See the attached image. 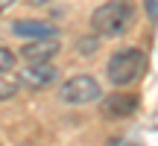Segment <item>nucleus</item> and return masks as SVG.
<instances>
[{"label":"nucleus","mask_w":158,"mask_h":146,"mask_svg":"<svg viewBox=\"0 0 158 146\" xmlns=\"http://www.w3.org/2000/svg\"><path fill=\"white\" fill-rule=\"evenodd\" d=\"M21 79L29 85V88L41 91V88H50V85L59 79V70L53 67L50 62H38V64H27V70H23Z\"/></svg>","instance_id":"423d86ee"},{"label":"nucleus","mask_w":158,"mask_h":146,"mask_svg":"<svg viewBox=\"0 0 158 146\" xmlns=\"http://www.w3.org/2000/svg\"><path fill=\"white\" fill-rule=\"evenodd\" d=\"M135 23V6L129 0H108L91 12V29L100 38H117L126 35Z\"/></svg>","instance_id":"f257e3e1"},{"label":"nucleus","mask_w":158,"mask_h":146,"mask_svg":"<svg viewBox=\"0 0 158 146\" xmlns=\"http://www.w3.org/2000/svg\"><path fill=\"white\" fill-rule=\"evenodd\" d=\"M100 108L108 120H123V117H132L138 111V96L135 94H108V96H100Z\"/></svg>","instance_id":"39448f33"},{"label":"nucleus","mask_w":158,"mask_h":146,"mask_svg":"<svg viewBox=\"0 0 158 146\" xmlns=\"http://www.w3.org/2000/svg\"><path fill=\"white\" fill-rule=\"evenodd\" d=\"M143 67H147L143 50H138V47H123V50L111 53V59H108V64H106V79L114 88H126V85L141 79Z\"/></svg>","instance_id":"f03ea898"},{"label":"nucleus","mask_w":158,"mask_h":146,"mask_svg":"<svg viewBox=\"0 0 158 146\" xmlns=\"http://www.w3.org/2000/svg\"><path fill=\"white\" fill-rule=\"evenodd\" d=\"M12 3H15V0H0V12H3V9H9Z\"/></svg>","instance_id":"ddd939ff"},{"label":"nucleus","mask_w":158,"mask_h":146,"mask_svg":"<svg viewBox=\"0 0 158 146\" xmlns=\"http://www.w3.org/2000/svg\"><path fill=\"white\" fill-rule=\"evenodd\" d=\"M18 91H21V82H18V79H9L6 73H0V102H3V99H12Z\"/></svg>","instance_id":"6e6552de"},{"label":"nucleus","mask_w":158,"mask_h":146,"mask_svg":"<svg viewBox=\"0 0 158 146\" xmlns=\"http://www.w3.org/2000/svg\"><path fill=\"white\" fill-rule=\"evenodd\" d=\"M62 50V41L56 35H47V38H29L21 47V59L27 64H38V62H53Z\"/></svg>","instance_id":"20e7f679"},{"label":"nucleus","mask_w":158,"mask_h":146,"mask_svg":"<svg viewBox=\"0 0 158 146\" xmlns=\"http://www.w3.org/2000/svg\"><path fill=\"white\" fill-rule=\"evenodd\" d=\"M102 88L91 73H76V76L64 79L62 88H59V99L64 105H91V102H100Z\"/></svg>","instance_id":"7ed1b4c3"},{"label":"nucleus","mask_w":158,"mask_h":146,"mask_svg":"<svg viewBox=\"0 0 158 146\" xmlns=\"http://www.w3.org/2000/svg\"><path fill=\"white\" fill-rule=\"evenodd\" d=\"M111 146H141V143H135V140H114Z\"/></svg>","instance_id":"f8f14e48"},{"label":"nucleus","mask_w":158,"mask_h":146,"mask_svg":"<svg viewBox=\"0 0 158 146\" xmlns=\"http://www.w3.org/2000/svg\"><path fill=\"white\" fill-rule=\"evenodd\" d=\"M15 62H18V56L9 50V47L0 44V73H9L12 67H15Z\"/></svg>","instance_id":"9d476101"},{"label":"nucleus","mask_w":158,"mask_h":146,"mask_svg":"<svg viewBox=\"0 0 158 146\" xmlns=\"http://www.w3.org/2000/svg\"><path fill=\"white\" fill-rule=\"evenodd\" d=\"M0 146H3V143H0Z\"/></svg>","instance_id":"2eb2a0df"},{"label":"nucleus","mask_w":158,"mask_h":146,"mask_svg":"<svg viewBox=\"0 0 158 146\" xmlns=\"http://www.w3.org/2000/svg\"><path fill=\"white\" fill-rule=\"evenodd\" d=\"M149 18H158V3L155 0H149Z\"/></svg>","instance_id":"9b49d317"},{"label":"nucleus","mask_w":158,"mask_h":146,"mask_svg":"<svg viewBox=\"0 0 158 146\" xmlns=\"http://www.w3.org/2000/svg\"><path fill=\"white\" fill-rule=\"evenodd\" d=\"M97 47H100V35H91V38H79L76 41V50L82 53V56H94Z\"/></svg>","instance_id":"1a4fd4ad"},{"label":"nucleus","mask_w":158,"mask_h":146,"mask_svg":"<svg viewBox=\"0 0 158 146\" xmlns=\"http://www.w3.org/2000/svg\"><path fill=\"white\" fill-rule=\"evenodd\" d=\"M59 29L53 26V23L47 21H35V18H21V21L12 23V35H18V38H47V35H56Z\"/></svg>","instance_id":"0eeeda50"},{"label":"nucleus","mask_w":158,"mask_h":146,"mask_svg":"<svg viewBox=\"0 0 158 146\" xmlns=\"http://www.w3.org/2000/svg\"><path fill=\"white\" fill-rule=\"evenodd\" d=\"M27 3H32V6H44V3H50V0H27Z\"/></svg>","instance_id":"4468645a"}]
</instances>
